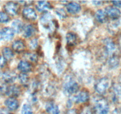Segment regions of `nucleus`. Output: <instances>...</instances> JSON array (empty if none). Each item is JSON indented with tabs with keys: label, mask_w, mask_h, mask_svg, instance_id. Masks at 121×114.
<instances>
[{
	"label": "nucleus",
	"mask_w": 121,
	"mask_h": 114,
	"mask_svg": "<svg viewBox=\"0 0 121 114\" xmlns=\"http://www.w3.org/2000/svg\"><path fill=\"white\" fill-rule=\"evenodd\" d=\"M24 57L27 60H29L31 62H35L38 60L37 56L33 53H26V54L25 55Z\"/></svg>",
	"instance_id": "a878e982"
},
{
	"label": "nucleus",
	"mask_w": 121,
	"mask_h": 114,
	"mask_svg": "<svg viewBox=\"0 0 121 114\" xmlns=\"http://www.w3.org/2000/svg\"><path fill=\"white\" fill-rule=\"evenodd\" d=\"M92 3L95 5H100L102 3V1H92Z\"/></svg>",
	"instance_id": "c9c22d12"
},
{
	"label": "nucleus",
	"mask_w": 121,
	"mask_h": 114,
	"mask_svg": "<svg viewBox=\"0 0 121 114\" xmlns=\"http://www.w3.org/2000/svg\"><path fill=\"white\" fill-rule=\"evenodd\" d=\"M105 49H106V52L108 54H112L116 49L115 45L112 41L108 40L105 42Z\"/></svg>",
	"instance_id": "5701e85b"
},
{
	"label": "nucleus",
	"mask_w": 121,
	"mask_h": 114,
	"mask_svg": "<svg viewBox=\"0 0 121 114\" xmlns=\"http://www.w3.org/2000/svg\"><path fill=\"white\" fill-rule=\"evenodd\" d=\"M112 4L114 5L115 7H121V1H113Z\"/></svg>",
	"instance_id": "473e14b6"
},
{
	"label": "nucleus",
	"mask_w": 121,
	"mask_h": 114,
	"mask_svg": "<svg viewBox=\"0 0 121 114\" xmlns=\"http://www.w3.org/2000/svg\"><path fill=\"white\" fill-rule=\"evenodd\" d=\"M1 40H2V35H1V31L0 30V41Z\"/></svg>",
	"instance_id": "4c0bfd02"
},
{
	"label": "nucleus",
	"mask_w": 121,
	"mask_h": 114,
	"mask_svg": "<svg viewBox=\"0 0 121 114\" xmlns=\"http://www.w3.org/2000/svg\"><path fill=\"white\" fill-rule=\"evenodd\" d=\"M0 76H1V72H0Z\"/></svg>",
	"instance_id": "58836bf2"
},
{
	"label": "nucleus",
	"mask_w": 121,
	"mask_h": 114,
	"mask_svg": "<svg viewBox=\"0 0 121 114\" xmlns=\"http://www.w3.org/2000/svg\"><path fill=\"white\" fill-rule=\"evenodd\" d=\"M4 10L7 14L14 16L17 14L18 7L15 2H8L4 5Z\"/></svg>",
	"instance_id": "39448f33"
},
{
	"label": "nucleus",
	"mask_w": 121,
	"mask_h": 114,
	"mask_svg": "<svg viewBox=\"0 0 121 114\" xmlns=\"http://www.w3.org/2000/svg\"><path fill=\"white\" fill-rule=\"evenodd\" d=\"M79 89V84L72 78H70L65 81L63 85V90L67 95H70L76 93Z\"/></svg>",
	"instance_id": "f257e3e1"
},
{
	"label": "nucleus",
	"mask_w": 121,
	"mask_h": 114,
	"mask_svg": "<svg viewBox=\"0 0 121 114\" xmlns=\"http://www.w3.org/2000/svg\"><path fill=\"white\" fill-rule=\"evenodd\" d=\"M8 86H7L6 84H2L0 85V93L2 95H7V91H8Z\"/></svg>",
	"instance_id": "c756f323"
},
{
	"label": "nucleus",
	"mask_w": 121,
	"mask_h": 114,
	"mask_svg": "<svg viewBox=\"0 0 121 114\" xmlns=\"http://www.w3.org/2000/svg\"><path fill=\"white\" fill-rule=\"evenodd\" d=\"M66 10L67 11L71 14H76L79 12L81 10L80 4L77 2H72L67 4L66 5Z\"/></svg>",
	"instance_id": "4468645a"
},
{
	"label": "nucleus",
	"mask_w": 121,
	"mask_h": 114,
	"mask_svg": "<svg viewBox=\"0 0 121 114\" xmlns=\"http://www.w3.org/2000/svg\"><path fill=\"white\" fill-rule=\"evenodd\" d=\"M24 25L22 21L20 20H15L12 23L11 28L14 31V33H20V32L23 31Z\"/></svg>",
	"instance_id": "2eb2a0df"
},
{
	"label": "nucleus",
	"mask_w": 121,
	"mask_h": 114,
	"mask_svg": "<svg viewBox=\"0 0 121 114\" xmlns=\"http://www.w3.org/2000/svg\"><path fill=\"white\" fill-rule=\"evenodd\" d=\"M20 87L17 85H13L8 86V91H7V96H10L12 97H17L20 94Z\"/></svg>",
	"instance_id": "dca6fc26"
},
{
	"label": "nucleus",
	"mask_w": 121,
	"mask_h": 114,
	"mask_svg": "<svg viewBox=\"0 0 121 114\" xmlns=\"http://www.w3.org/2000/svg\"><path fill=\"white\" fill-rule=\"evenodd\" d=\"M56 13L61 19H64L66 17V11L63 8H57L56 10Z\"/></svg>",
	"instance_id": "c85d7f7f"
},
{
	"label": "nucleus",
	"mask_w": 121,
	"mask_h": 114,
	"mask_svg": "<svg viewBox=\"0 0 121 114\" xmlns=\"http://www.w3.org/2000/svg\"><path fill=\"white\" fill-rule=\"evenodd\" d=\"M1 35H2V40L9 41L13 39L14 36V32L11 28L9 27H5L1 30Z\"/></svg>",
	"instance_id": "1a4fd4ad"
},
{
	"label": "nucleus",
	"mask_w": 121,
	"mask_h": 114,
	"mask_svg": "<svg viewBox=\"0 0 121 114\" xmlns=\"http://www.w3.org/2000/svg\"><path fill=\"white\" fill-rule=\"evenodd\" d=\"M89 99V95L86 91H83L79 93L74 96V101L76 103H86Z\"/></svg>",
	"instance_id": "9d476101"
},
{
	"label": "nucleus",
	"mask_w": 121,
	"mask_h": 114,
	"mask_svg": "<svg viewBox=\"0 0 121 114\" xmlns=\"http://www.w3.org/2000/svg\"><path fill=\"white\" fill-rule=\"evenodd\" d=\"M6 61H7L5 60V59L3 57L0 56V69L2 68L5 65Z\"/></svg>",
	"instance_id": "2f4dec72"
},
{
	"label": "nucleus",
	"mask_w": 121,
	"mask_h": 114,
	"mask_svg": "<svg viewBox=\"0 0 121 114\" xmlns=\"http://www.w3.org/2000/svg\"><path fill=\"white\" fill-rule=\"evenodd\" d=\"M105 12H106L107 16L109 17L112 19L115 20L118 19L121 16V11L118 8L114 7H107L105 8Z\"/></svg>",
	"instance_id": "423d86ee"
},
{
	"label": "nucleus",
	"mask_w": 121,
	"mask_h": 114,
	"mask_svg": "<svg viewBox=\"0 0 121 114\" xmlns=\"http://www.w3.org/2000/svg\"><path fill=\"white\" fill-rule=\"evenodd\" d=\"M17 68L22 73H27L31 70L32 66L30 63L27 61H21L18 64Z\"/></svg>",
	"instance_id": "ddd939ff"
},
{
	"label": "nucleus",
	"mask_w": 121,
	"mask_h": 114,
	"mask_svg": "<svg viewBox=\"0 0 121 114\" xmlns=\"http://www.w3.org/2000/svg\"><path fill=\"white\" fill-rule=\"evenodd\" d=\"M9 20V17L7 13L0 11V23H5L8 22Z\"/></svg>",
	"instance_id": "bb28decb"
},
{
	"label": "nucleus",
	"mask_w": 121,
	"mask_h": 114,
	"mask_svg": "<svg viewBox=\"0 0 121 114\" xmlns=\"http://www.w3.org/2000/svg\"><path fill=\"white\" fill-rule=\"evenodd\" d=\"M46 110L50 114H60L59 106L53 102H48L46 104Z\"/></svg>",
	"instance_id": "9b49d317"
},
{
	"label": "nucleus",
	"mask_w": 121,
	"mask_h": 114,
	"mask_svg": "<svg viewBox=\"0 0 121 114\" xmlns=\"http://www.w3.org/2000/svg\"><path fill=\"white\" fill-rule=\"evenodd\" d=\"M109 86V80L108 78L104 77L99 80L95 85V90L98 93L104 94L108 90Z\"/></svg>",
	"instance_id": "20e7f679"
},
{
	"label": "nucleus",
	"mask_w": 121,
	"mask_h": 114,
	"mask_svg": "<svg viewBox=\"0 0 121 114\" xmlns=\"http://www.w3.org/2000/svg\"><path fill=\"white\" fill-rule=\"evenodd\" d=\"M82 114H92V112H91L90 109H86V110H84V111L82 113Z\"/></svg>",
	"instance_id": "f704fd0d"
},
{
	"label": "nucleus",
	"mask_w": 121,
	"mask_h": 114,
	"mask_svg": "<svg viewBox=\"0 0 121 114\" xmlns=\"http://www.w3.org/2000/svg\"><path fill=\"white\" fill-rule=\"evenodd\" d=\"M95 18L97 21L100 23H104L107 19V14L105 11L99 10L95 13Z\"/></svg>",
	"instance_id": "6ab92c4d"
},
{
	"label": "nucleus",
	"mask_w": 121,
	"mask_h": 114,
	"mask_svg": "<svg viewBox=\"0 0 121 114\" xmlns=\"http://www.w3.org/2000/svg\"><path fill=\"white\" fill-rule=\"evenodd\" d=\"M33 109L30 105L28 104H24L22 107L21 114H33Z\"/></svg>",
	"instance_id": "393cba45"
},
{
	"label": "nucleus",
	"mask_w": 121,
	"mask_h": 114,
	"mask_svg": "<svg viewBox=\"0 0 121 114\" xmlns=\"http://www.w3.org/2000/svg\"><path fill=\"white\" fill-rule=\"evenodd\" d=\"M22 16L28 20H35L37 17L35 10L30 7H26L22 10Z\"/></svg>",
	"instance_id": "0eeeda50"
},
{
	"label": "nucleus",
	"mask_w": 121,
	"mask_h": 114,
	"mask_svg": "<svg viewBox=\"0 0 121 114\" xmlns=\"http://www.w3.org/2000/svg\"><path fill=\"white\" fill-rule=\"evenodd\" d=\"M6 107L10 110H15L19 106V103L15 97H10L5 101Z\"/></svg>",
	"instance_id": "6e6552de"
},
{
	"label": "nucleus",
	"mask_w": 121,
	"mask_h": 114,
	"mask_svg": "<svg viewBox=\"0 0 121 114\" xmlns=\"http://www.w3.org/2000/svg\"><path fill=\"white\" fill-rule=\"evenodd\" d=\"M18 79L20 83L23 85H26L28 83L29 81V77L26 73H22L21 72L18 76Z\"/></svg>",
	"instance_id": "b1692460"
},
{
	"label": "nucleus",
	"mask_w": 121,
	"mask_h": 114,
	"mask_svg": "<svg viewBox=\"0 0 121 114\" xmlns=\"http://www.w3.org/2000/svg\"><path fill=\"white\" fill-rule=\"evenodd\" d=\"M118 64H119V60L118 59V58H117L115 57H111L109 59V66L112 68L117 67L118 65Z\"/></svg>",
	"instance_id": "cd10ccee"
},
{
	"label": "nucleus",
	"mask_w": 121,
	"mask_h": 114,
	"mask_svg": "<svg viewBox=\"0 0 121 114\" xmlns=\"http://www.w3.org/2000/svg\"><path fill=\"white\" fill-rule=\"evenodd\" d=\"M66 114H78L77 112H76L75 110H73V109H70L69 110L66 112Z\"/></svg>",
	"instance_id": "72a5a7b5"
},
{
	"label": "nucleus",
	"mask_w": 121,
	"mask_h": 114,
	"mask_svg": "<svg viewBox=\"0 0 121 114\" xmlns=\"http://www.w3.org/2000/svg\"><path fill=\"white\" fill-rule=\"evenodd\" d=\"M2 57L5 59L6 61H10L14 57V52L9 48H4L2 51Z\"/></svg>",
	"instance_id": "aec40b11"
},
{
	"label": "nucleus",
	"mask_w": 121,
	"mask_h": 114,
	"mask_svg": "<svg viewBox=\"0 0 121 114\" xmlns=\"http://www.w3.org/2000/svg\"><path fill=\"white\" fill-rule=\"evenodd\" d=\"M36 8L40 12H46L51 8V5L48 1H39L36 5Z\"/></svg>",
	"instance_id": "a211bd4d"
},
{
	"label": "nucleus",
	"mask_w": 121,
	"mask_h": 114,
	"mask_svg": "<svg viewBox=\"0 0 121 114\" xmlns=\"http://www.w3.org/2000/svg\"><path fill=\"white\" fill-rule=\"evenodd\" d=\"M0 114H11L8 112L4 111V112H0Z\"/></svg>",
	"instance_id": "e433bc0d"
},
{
	"label": "nucleus",
	"mask_w": 121,
	"mask_h": 114,
	"mask_svg": "<svg viewBox=\"0 0 121 114\" xmlns=\"http://www.w3.org/2000/svg\"><path fill=\"white\" fill-rule=\"evenodd\" d=\"M17 75L13 71H8L2 74V80L7 83H12L15 81Z\"/></svg>",
	"instance_id": "f8f14e48"
},
{
	"label": "nucleus",
	"mask_w": 121,
	"mask_h": 114,
	"mask_svg": "<svg viewBox=\"0 0 121 114\" xmlns=\"http://www.w3.org/2000/svg\"><path fill=\"white\" fill-rule=\"evenodd\" d=\"M66 39L67 45L69 46H73L76 43L77 37L76 34L72 32H69L67 33L66 35Z\"/></svg>",
	"instance_id": "412c9836"
},
{
	"label": "nucleus",
	"mask_w": 121,
	"mask_h": 114,
	"mask_svg": "<svg viewBox=\"0 0 121 114\" xmlns=\"http://www.w3.org/2000/svg\"><path fill=\"white\" fill-rule=\"evenodd\" d=\"M35 28L32 25H27L23 29V35L25 38H30L34 33Z\"/></svg>",
	"instance_id": "4be33fe9"
},
{
	"label": "nucleus",
	"mask_w": 121,
	"mask_h": 114,
	"mask_svg": "<svg viewBox=\"0 0 121 114\" xmlns=\"http://www.w3.org/2000/svg\"><path fill=\"white\" fill-rule=\"evenodd\" d=\"M25 44L21 40H15L12 44V48L15 52L20 53L22 52L25 49Z\"/></svg>",
	"instance_id": "f3484780"
},
{
	"label": "nucleus",
	"mask_w": 121,
	"mask_h": 114,
	"mask_svg": "<svg viewBox=\"0 0 121 114\" xmlns=\"http://www.w3.org/2000/svg\"><path fill=\"white\" fill-rule=\"evenodd\" d=\"M95 109L98 114H107L109 112V106L104 99H99L95 102Z\"/></svg>",
	"instance_id": "7ed1b4c3"
},
{
	"label": "nucleus",
	"mask_w": 121,
	"mask_h": 114,
	"mask_svg": "<svg viewBox=\"0 0 121 114\" xmlns=\"http://www.w3.org/2000/svg\"><path fill=\"white\" fill-rule=\"evenodd\" d=\"M41 24L46 29L49 31H52L54 28V22L53 17L50 14H45L41 18Z\"/></svg>",
	"instance_id": "f03ea898"
},
{
	"label": "nucleus",
	"mask_w": 121,
	"mask_h": 114,
	"mask_svg": "<svg viewBox=\"0 0 121 114\" xmlns=\"http://www.w3.org/2000/svg\"><path fill=\"white\" fill-rule=\"evenodd\" d=\"M38 46V40L37 39H34L31 40L30 42V48L31 49H35L37 48Z\"/></svg>",
	"instance_id": "7c9ffc66"
}]
</instances>
